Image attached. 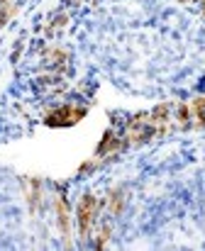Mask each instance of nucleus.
<instances>
[{"label":"nucleus","mask_w":205,"mask_h":251,"mask_svg":"<svg viewBox=\"0 0 205 251\" xmlns=\"http://www.w3.org/2000/svg\"><path fill=\"white\" fill-rule=\"evenodd\" d=\"M96 210H98V202L93 195H83V200L78 202V227H81V234L86 237L93 220H96Z\"/></svg>","instance_id":"1"},{"label":"nucleus","mask_w":205,"mask_h":251,"mask_svg":"<svg viewBox=\"0 0 205 251\" xmlns=\"http://www.w3.org/2000/svg\"><path fill=\"white\" fill-rule=\"evenodd\" d=\"M83 117V110H74V107H61L56 110L54 115H49V125H56V127H66V125H74Z\"/></svg>","instance_id":"2"},{"label":"nucleus","mask_w":205,"mask_h":251,"mask_svg":"<svg viewBox=\"0 0 205 251\" xmlns=\"http://www.w3.org/2000/svg\"><path fill=\"white\" fill-rule=\"evenodd\" d=\"M196 112H198V120L205 122V98H201V100L196 102Z\"/></svg>","instance_id":"3"}]
</instances>
